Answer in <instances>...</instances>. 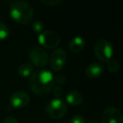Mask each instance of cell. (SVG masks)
Returning <instances> with one entry per match:
<instances>
[{
  "label": "cell",
  "instance_id": "1",
  "mask_svg": "<svg viewBox=\"0 0 123 123\" xmlns=\"http://www.w3.org/2000/svg\"><path fill=\"white\" fill-rule=\"evenodd\" d=\"M54 86V76L50 70L39 68L30 76L29 87L37 95H45L51 90Z\"/></svg>",
  "mask_w": 123,
  "mask_h": 123
},
{
  "label": "cell",
  "instance_id": "2",
  "mask_svg": "<svg viewBox=\"0 0 123 123\" xmlns=\"http://www.w3.org/2000/svg\"><path fill=\"white\" fill-rule=\"evenodd\" d=\"M9 13L14 21L22 25L31 22L34 16L33 8L25 1H9Z\"/></svg>",
  "mask_w": 123,
  "mask_h": 123
},
{
  "label": "cell",
  "instance_id": "3",
  "mask_svg": "<svg viewBox=\"0 0 123 123\" xmlns=\"http://www.w3.org/2000/svg\"><path fill=\"white\" fill-rule=\"evenodd\" d=\"M94 53L98 60L101 62H108L111 59L113 54V47L111 43L106 39L97 41L94 46Z\"/></svg>",
  "mask_w": 123,
  "mask_h": 123
},
{
  "label": "cell",
  "instance_id": "4",
  "mask_svg": "<svg viewBox=\"0 0 123 123\" xmlns=\"http://www.w3.org/2000/svg\"><path fill=\"white\" fill-rule=\"evenodd\" d=\"M46 113L53 119L63 117L68 111L66 103L61 99H53L47 103L46 107Z\"/></svg>",
  "mask_w": 123,
  "mask_h": 123
},
{
  "label": "cell",
  "instance_id": "5",
  "mask_svg": "<svg viewBox=\"0 0 123 123\" xmlns=\"http://www.w3.org/2000/svg\"><path fill=\"white\" fill-rule=\"evenodd\" d=\"M30 60L33 66H36L40 68H43L47 65L49 62V56L46 51L40 46H34L29 51Z\"/></svg>",
  "mask_w": 123,
  "mask_h": 123
},
{
  "label": "cell",
  "instance_id": "6",
  "mask_svg": "<svg viewBox=\"0 0 123 123\" xmlns=\"http://www.w3.org/2000/svg\"><path fill=\"white\" fill-rule=\"evenodd\" d=\"M50 66L55 72H59L63 68L67 62V53L62 48H56L50 55Z\"/></svg>",
  "mask_w": 123,
  "mask_h": 123
},
{
  "label": "cell",
  "instance_id": "7",
  "mask_svg": "<svg viewBox=\"0 0 123 123\" xmlns=\"http://www.w3.org/2000/svg\"><path fill=\"white\" fill-rule=\"evenodd\" d=\"M39 43L42 46L49 49L57 47L60 43V36L56 31H44L38 36Z\"/></svg>",
  "mask_w": 123,
  "mask_h": 123
},
{
  "label": "cell",
  "instance_id": "8",
  "mask_svg": "<svg viewBox=\"0 0 123 123\" xmlns=\"http://www.w3.org/2000/svg\"><path fill=\"white\" fill-rule=\"evenodd\" d=\"M122 121L121 111L115 107L106 108L101 116V123H122Z\"/></svg>",
  "mask_w": 123,
  "mask_h": 123
},
{
  "label": "cell",
  "instance_id": "9",
  "mask_svg": "<svg viewBox=\"0 0 123 123\" xmlns=\"http://www.w3.org/2000/svg\"><path fill=\"white\" fill-rule=\"evenodd\" d=\"M9 102L13 107L21 109L29 104L30 95L25 91H16L10 95Z\"/></svg>",
  "mask_w": 123,
  "mask_h": 123
},
{
  "label": "cell",
  "instance_id": "10",
  "mask_svg": "<svg viewBox=\"0 0 123 123\" xmlns=\"http://www.w3.org/2000/svg\"><path fill=\"white\" fill-rule=\"evenodd\" d=\"M104 66L101 63L99 62H93V63L89 64L87 68H86L85 74L89 78L91 79H96V78L99 77L103 74L104 73Z\"/></svg>",
  "mask_w": 123,
  "mask_h": 123
},
{
  "label": "cell",
  "instance_id": "11",
  "mask_svg": "<svg viewBox=\"0 0 123 123\" xmlns=\"http://www.w3.org/2000/svg\"><path fill=\"white\" fill-rule=\"evenodd\" d=\"M85 47V41L81 36H75L69 42V48L75 53H79Z\"/></svg>",
  "mask_w": 123,
  "mask_h": 123
},
{
  "label": "cell",
  "instance_id": "12",
  "mask_svg": "<svg viewBox=\"0 0 123 123\" xmlns=\"http://www.w3.org/2000/svg\"><path fill=\"white\" fill-rule=\"evenodd\" d=\"M83 99H84L83 94L77 90L71 91L66 95V100L72 105H79L83 102Z\"/></svg>",
  "mask_w": 123,
  "mask_h": 123
},
{
  "label": "cell",
  "instance_id": "13",
  "mask_svg": "<svg viewBox=\"0 0 123 123\" xmlns=\"http://www.w3.org/2000/svg\"><path fill=\"white\" fill-rule=\"evenodd\" d=\"M34 72V66L30 62L23 63L18 68V74L20 77H29Z\"/></svg>",
  "mask_w": 123,
  "mask_h": 123
},
{
  "label": "cell",
  "instance_id": "14",
  "mask_svg": "<svg viewBox=\"0 0 123 123\" xmlns=\"http://www.w3.org/2000/svg\"><path fill=\"white\" fill-rule=\"evenodd\" d=\"M107 68H108V70L112 73V74L117 73L120 68L119 62H118L116 60L111 59L110 61L107 62Z\"/></svg>",
  "mask_w": 123,
  "mask_h": 123
},
{
  "label": "cell",
  "instance_id": "15",
  "mask_svg": "<svg viewBox=\"0 0 123 123\" xmlns=\"http://www.w3.org/2000/svg\"><path fill=\"white\" fill-rule=\"evenodd\" d=\"M9 36V30L8 26L4 23L0 22V40H5Z\"/></svg>",
  "mask_w": 123,
  "mask_h": 123
},
{
  "label": "cell",
  "instance_id": "16",
  "mask_svg": "<svg viewBox=\"0 0 123 123\" xmlns=\"http://www.w3.org/2000/svg\"><path fill=\"white\" fill-rule=\"evenodd\" d=\"M44 28V25L41 21L40 20H36L33 22L32 24V30L33 31L36 33H41L42 32V30Z\"/></svg>",
  "mask_w": 123,
  "mask_h": 123
},
{
  "label": "cell",
  "instance_id": "17",
  "mask_svg": "<svg viewBox=\"0 0 123 123\" xmlns=\"http://www.w3.org/2000/svg\"><path fill=\"white\" fill-rule=\"evenodd\" d=\"M69 123H85V119L80 115H75L71 118Z\"/></svg>",
  "mask_w": 123,
  "mask_h": 123
},
{
  "label": "cell",
  "instance_id": "18",
  "mask_svg": "<svg viewBox=\"0 0 123 123\" xmlns=\"http://www.w3.org/2000/svg\"><path fill=\"white\" fill-rule=\"evenodd\" d=\"M54 83H56L58 85H62V84H64L66 83V78L64 75H56V77H54Z\"/></svg>",
  "mask_w": 123,
  "mask_h": 123
},
{
  "label": "cell",
  "instance_id": "19",
  "mask_svg": "<svg viewBox=\"0 0 123 123\" xmlns=\"http://www.w3.org/2000/svg\"><path fill=\"white\" fill-rule=\"evenodd\" d=\"M53 94L56 97L55 99H59L60 96L62 95V94H63V90L60 86H56V87L53 88Z\"/></svg>",
  "mask_w": 123,
  "mask_h": 123
},
{
  "label": "cell",
  "instance_id": "20",
  "mask_svg": "<svg viewBox=\"0 0 123 123\" xmlns=\"http://www.w3.org/2000/svg\"><path fill=\"white\" fill-rule=\"evenodd\" d=\"M62 2V0H41V3L50 6L56 5L58 4H61Z\"/></svg>",
  "mask_w": 123,
  "mask_h": 123
},
{
  "label": "cell",
  "instance_id": "21",
  "mask_svg": "<svg viewBox=\"0 0 123 123\" xmlns=\"http://www.w3.org/2000/svg\"><path fill=\"white\" fill-rule=\"evenodd\" d=\"M3 123H19V121H17V119H15L13 116H8L4 120Z\"/></svg>",
  "mask_w": 123,
  "mask_h": 123
},
{
  "label": "cell",
  "instance_id": "22",
  "mask_svg": "<svg viewBox=\"0 0 123 123\" xmlns=\"http://www.w3.org/2000/svg\"><path fill=\"white\" fill-rule=\"evenodd\" d=\"M88 123H98L97 121H89Z\"/></svg>",
  "mask_w": 123,
  "mask_h": 123
}]
</instances>
